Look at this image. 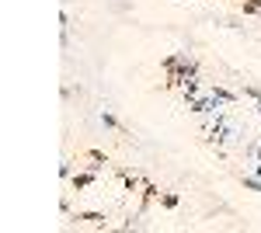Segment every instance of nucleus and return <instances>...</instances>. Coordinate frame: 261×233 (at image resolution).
I'll list each match as a JSON object with an SVG mask.
<instances>
[{"instance_id": "1", "label": "nucleus", "mask_w": 261, "mask_h": 233, "mask_svg": "<svg viewBox=\"0 0 261 233\" xmlns=\"http://www.w3.org/2000/svg\"><path fill=\"white\" fill-rule=\"evenodd\" d=\"M87 184H94V170H91V174H77V178H73V188H87Z\"/></svg>"}, {"instance_id": "2", "label": "nucleus", "mask_w": 261, "mask_h": 233, "mask_svg": "<svg viewBox=\"0 0 261 233\" xmlns=\"http://www.w3.org/2000/svg\"><path fill=\"white\" fill-rule=\"evenodd\" d=\"M73 220H87V223H105V216H101V212H77Z\"/></svg>"}, {"instance_id": "3", "label": "nucleus", "mask_w": 261, "mask_h": 233, "mask_svg": "<svg viewBox=\"0 0 261 233\" xmlns=\"http://www.w3.org/2000/svg\"><path fill=\"white\" fill-rule=\"evenodd\" d=\"M244 14H261V0H244Z\"/></svg>"}, {"instance_id": "4", "label": "nucleus", "mask_w": 261, "mask_h": 233, "mask_svg": "<svg viewBox=\"0 0 261 233\" xmlns=\"http://www.w3.org/2000/svg\"><path fill=\"white\" fill-rule=\"evenodd\" d=\"M122 181H126V188H136V184H139V178H136V174H129V170H122Z\"/></svg>"}, {"instance_id": "5", "label": "nucleus", "mask_w": 261, "mask_h": 233, "mask_svg": "<svg viewBox=\"0 0 261 233\" xmlns=\"http://www.w3.org/2000/svg\"><path fill=\"white\" fill-rule=\"evenodd\" d=\"M244 184H247V188H254V192H261V181H254V178H244Z\"/></svg>"}]
</instances>
